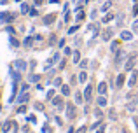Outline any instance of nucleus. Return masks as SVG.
I'll return each mask as SVG.
<instances>
[{
  "mask_svg": "<svg viewBox=\"0 0 138 133\" xmlns=\"http://www.w3.org/2000/svg\"><path fill=\"white\" fill-rule=\"evenodd\" d=\"M14 18H16L14 12H0V21H4V23H11L14 21Z\"/></svg>",
  "mask_w": 138,
  "mask_h": 133,
  "instance_id": "f257e3e1",
  "label": "nucleus"
},
{
  "mask_svg": "<svg viewBox=\"0 0 138 133\" xmlns=\"http://www.w3.org/2000/svg\"><path fill=\"white\" fill-rule=\"evenodd\" d=\"M91 98H93V86L87 84L86 89H84V100H86V102H91Z\"/></svg>",
  "mask_w": 138,
  "mask_h": 133,
  "instance_id": "f03ea898",
  "label": "nucleus"
},
{
  "mask_svg": "<svg viewBox=\"0 0 138 133\" xmlns=\"http://www.w3.org/2000/svg\"><path fill=\"white\" fill-rule=\"evenodd\" d=\"M135 58H136V56H135V54H131V56L126 60V72H129V70L135 68Z\"/></svg>",
  "mask_w": 138,
  "mask_h": 133,
  "instance_id": "7ed1b4c3",
  "label": "nucleus"
},
{
  "mask_svg": "<svg viewBox=\"0 0 138 133\" xmlns=\"http://www.w3.org/2000/svg\"><path fill=\"white\" fill-rule=\"evenodd\" d=\"M136 77H138V72H131V75H129V81H128V86H129V88H133L135 84H136V81H138Z\"/></svg>",
  "mask_w": 138,
  "mask_h": 133,
  "instance_id": "20e7f679",
  "label": "nucleus"
},
{
  "mask_svg": "<svg viewBox=\"0 0 138 133\" xmlns=\"http://www.w3.org/2000/svg\"><path fill=\"white\" fill-rule=\"evenodd\" d=\"M12 126H14V123H12V121H5L4 124H2V131H4V133H9Z\"/></svg>",
  "mask_w": 138,
  "mask_h": 133,
  "instance_id": "39448f33",
  "label": "nucleus"
},
{
  "mask_svg": "<svg viewBox=\"0 0 138 133\" xmlns=\"http://www.w3.org/2000/svg\"><path fill=\"white\" fill-rule=\"evenodd\" d=\"M75 114H77V112H75V107H74L72 103H70V107H67V116H68L70 119H74Z\"/></svg>",
  "mask_w": 138,
  "mask_h": 133,
  "instance_id": "423d86ee",
  "label": "nucleus"
},
{
  "mask_svg": "<svg viewBox=\"0 0 138 133\" xmlns=\"http://www.w3.org/2000/svg\"><path fill=\"white\" fill-rule=\"evenodd\" d=\"M52 103L56 105L58 109H61V107H63V98H61V96H54V98H52Z\"/></svg>",
  "mask_w": 138,
  "mask_h": 133,
  "instance_id": "0eeeda50",
  "label": "nucleus"
},
{
  "mask_svg": "<svg viewBox=\"0 0 138 133\" xmlns=\"http://www.w3.org/2000/svg\"><path fill=\"white\" fill-rule=\"evenodd\" d=\"M54 19H56V14H47V16L44 18V25H51Z\"/></svg>",
  "mask_w": 138,
  "mask_h": 133,
  "instance_id": "6e6552de",
  "label": "nucleus"
},
{
  "mask_svg": "<svg viewBox=\"0 0 138 133\" xmlns=\"http://www.w3.org/2000/svg\"><path fill=\"white\" fill-rule=\"evenodd\" d=\"M98 93H100L101 96L107 93V84H105V82H100V84H98Z\"/></svg>",
  "mask_w": 138,
  "mask_h": 133,
  "instance_id": "1a4fd4ad",
  "label": "nucleus"
},
{
  "mask_svg": "<svg viewBox=\"0 0 138 133\" xmlns=\"http://www.w3.org/2000/svg\"><path fill=\"white\" fill-rule=\"evenodd\" d=\"M121 37H122V41H131L133 33H131V32H128V30H124V32L121 33Z\"/></svg>",
  "mask_w": 138,
  "mask_h": 133,
  "instance_id": "9d476101",
  "label": "nucleus"
},
{
  "mask_svg": "<svg viewBox=\"0 0 138 133\" xmlns=\"http://www.w3.org/2000/svg\"><path fill=\"white\" fill-rule=\"evenodd\" d=\"M122 58H124V53H122V51H117V54H115V65H121Z\"/></svg>",
  "mask_w": 138,
  "mask_h": 133,
  "instance_id": "9b49d317",
  "label": "nucleus"
},
{
  "mask_svg": "<svg viewBox=\"0 0 138 133\" xmlns=\"http://www.w3.org/2000/svg\"><path fill=\"white\" fill-rule=\"evenodd\" d=\"M124 77H126L124 74L117 75V88H122V84H124Z\"/></svg>",
  "mask_w": 138,
  "mask_h": 133,
  "instance_id": "f8f14e48",
  "label": "nucleus"
},
{
  "mask_svg": "<svg viewBox=\"0 0 138 133\" xmlns=\"http://www.w3.org/2000/svg\"><path fill=\"white\" fill-rule=\"evenodd\" d=\"M14 65H16L19 70H25L26 68V65H25V61H21V60H17V61H14Z\"/></svg>",
  "mask_w": 138,
  "mask_h": 133,
  "instance_id": "ddd939ff",
  "label": "nucleus"
},
{
  "mask_svg": "<svg viewBox=\"0 0 138 133\" xmlns=\"http://www.w3.org/2000/svg\"><path fill=\"white\" fill-rule=\"evenodd\" d=\"M74 63H81V53L74 51Z\"/></svg>",
  "mask_w": 138,
  "mask_h": 133,
  "instance_id": "4468645a",
  "label": "nucleus"
},
{
  "mask_svg": "<svg viewBox=\"0 0 138 133\" xmlns=\"http://www.w3.org/2000/svg\"><path fill=\"white\" fill-rule=\"evenodd\" d=\"M61 93H63L65 96H67V95H70V86H67V84H63V86H61Z\"/></svg>",
  "mask_w": 138,
  "mask_h": 133,
  "instance_id": "2eb2a0df",
  "label": "nucleus"
},
{
  "mask_svg": "<svg viewBox=\"0 0 138 133\" xmlns=\"http://www.w3.org/2000/svg\"><path fill=\"white\" fill-rule=\"evenodd\" d=\"M86 79H87V74H86V72H84V70H82L81 74H79V82H84V81H86Z\"/></svg>",
  "mask_w": 138,
  "mask_h": 133,
  "instance_id": "dca6fc26",
  "label": "nucleus"
},
{
  "mask_svg": "<svg viewBox=\"0 0 138 133\" xmlns=\"http://www.w3.org/2000/svg\"><path fill=\"white\" fill-rule=\"evenodd\" d=\"M110 35H112V32H110V30H105V32H103V41H109Z\"/></svg>",
  "mask_w": 138,
  "mask_h": 133,
  "instance_id": "f3484780",
  "label": "nucleus"
},
{
  "mask_svg": "<svg viewBox=\"0 0 138 133\" xmlns=\"http://www.w3.org/2000/svg\"><path fill=\"white\" fill-rule=\"evenodd\" d=\"M33 41H35V37H26V39H25V46H30Z\"/></svg>",
  "mask_w": 138,
  "mask_h": 133,
  "instance_id": "a211bd4d",
  "label": "nucleus"
},
{
  "mask_svg": "<svg viewBox=\"0 0 138 133\" xmlns=\"http://www.w3.org/2000/svg\"><path fill=\"white\" fill-rule=\"evenodd\" d=\"M98 105H100V107H103V105H107V100H105L103 96H100V98H98Z\"/></svg>",
  "mask_w": 138,
  "mask_h": 133,
  "instance_id": "6ab92c4d",
  "label": "nucleus"
},
{
  "mask_svg": "<svg viewBox=\"0 0 138 133\" xmlns=\"http://www.w3.org/2000/svg\"><path fill=\"white\" fill-rule=\"evenodd\" d=\"M75 102H77V103H81V102H82V95L79 91L75 93Z\"/></svg>",
  "mask_w": 138,
  "mask_h": 133,
  "instance_id": "aec40b11",
  "label": "nucleus"
},
{
  "mask_svg": "<svg viewBox=\"0 0 138 133\" xmlns=\"http://www.w3.org/2000/svg\"><path fill=\"white\" fill-rule=\"evenodd\" d=\"M39 79H40V75H37V74L30 75V81H32V82H37V81H39Z\"/></svg>",
  "mask_w": 138,
  "mask_h": 133,
  "instance_id": "412c9836",
  "label": "nucleus"
},
{
  "mask_svg": "<svg viewBox=\"0 0 138 133\" xmlns=\"http://www.w3.org/2000/svg\"><path fill=\"white\" fill-rule=\"evenodd\" d=\"M112 19H114V14H107V16L103 18V21H105V23H109V21H112Z\"/></svg>",
  "mask_w": 138,
  "mask_h": 133,
  "instance_id": "4be33fe9",
  "label": "nucleus"
},
{
  "mask_svg": "<svg viewBox=\"0 0 138 133\" xmlns=\"http://www.w3.org/2000/svg\"><path fill=\"white\" fill-rule=\"evenodd\" d=\"M54 86H63V84H61V79H59V77H56V79H54Z\"/></svg>",
  "mask_w": 138,
  "mask_h": 133,
  "instance_id": "5701e85b",
  "label": "nucleus"
},
{
  "mask_svg": "<svg viewBox=\"0 0 138 133\" xmlns=\"http://www.w3.org/2000/svg\"><path fill=\"white\" fill-rule=\"evenodd\" d=\"M25 100H28V95H26V93H23V95L19 96V102H25Z\"/></svg>",
  "mask_w": 138,
  "mask_h": 133,
  "instance_id": "b1692460",
  "label": "nucleus"
},
{
  "mask_svg": "<svg viewBox=\"0 0 138 133\" xmlns=\"http://www.w3.org/2000/svg\"><path fill=\"white\" fill-rule=\"evenodd\" d=\"M17 112H19V114H25V112H26V105H23V107H19V109H17Z\"/></svg>",
  "mask_w": 138,
  "mask_h": 133,
  "instance_id": "393cba45",
  "label": "nucleus"
},
{
  "mask_svg": "<svg viewBox=\"0 0 138 133\" xmlns=\"http://www.w3.org/2000/svg\"><path fill=\"white\" fill-rule=\"evenodd\" d=\"M21 12H28V5H26V4L21 5Z\"/></svg>",
  "mask_w": 138,
  "mask_h": 133,
  "instance_id": "a878e982",
  "label": "nucleus"
},
{
  "mask_svg": "<svg viewBox=\"0 0 138 133\" xmlns=\"http://www.w3.org/2000/svg\"><path fill=\"white\" fill-rule=\"evenodd\" d=\"M47 98H54V91H52V89H51V91H47Z\"/></svg>",
  "mask_w": 138,
  "mask_h": 133,
  "instance_id": "bb28decb",
  "label": "nucleus"
},
{
  "mask_svg": "<svg viewBox=\"0 0 138 133\" xmlns=\"http://www.w3.org/2000/svg\"><path fill=\"white\" fill-rule=\"evenodd\" d=\"M75 32H77V26H72V28L68 30V35H70V33H75Z\"/></svg>",
  "mask_w": 138,
  "mask_h": 133,
  "instance_id": "cd10ccee",
  "label": "nucleus"
},
{
  "mask_svg": "<svg viewBox=\"0 0 138 133\" xmlns=\"http://www.w3.org/2000/svg\"><path fill=\"white\" fill-rule=\"evenodd\" d=\"M82 18H84V12H79V14H77V21H81Z\"/></svg>",
  "mask_w": 138,
  "mask_h": 133,
  "instance_id": "c85d7f7f",
  "label": "nucleus"
},
{
  "mask_svg": "<svg viewBox=\"0 0 138 133\" xmlns=\"http://www.w3.org/2000/svg\"><path fill=\"white\" fill-rule=\"evenodd\" d=\"M109 7H110V4H109V2H107V4H105V5L101 7V11H109Z\"/></svg>",
  "mask_w": 138,
  "mask_h": 133,
  "instance_id": "c756f323",
  "label": "nucleus"
},
{
  "mask_svg": "<svg viewBox=\"0 0 138 133\" xmlns=\"http://www.w3.org/2000/svg\"><path fill=\"white\" fill-rule=\"evenodd\" d=\"M11 44H12V46H19V42H17L16 39H11Z\"/></svg>",
  "mask_w": 138,
  "mask_h": 133,
  "instance_id": "7c9ffc66",
  "label": "nucleus"
},
{
  "mask_svg": "<svg viewBox=\"0 0 138 133\" xmlns=\"http://www.w3.org/2000/svg\"><path fill=\"white\" fill-rule=\"evenodd\" d=\"M79 65H81L82 68H86V65H87V61H86V60H84V61H81V63H79Z\"/></svg>",
  "mask_w": 138,
  "mask_h": 133,
  "instance_id": "2f4dec72",
  "label": "nucleus"
},
{
  "mask_svg": "<svg viewBox=\"0 0 138 133\" xmlns=\"http://www.w3.org/2000/svg\"><path fill=\"white\" fill-rule=\"evenodd\" d=\"M98 133H105V126H101L100 130H98Z\"/></svg>",
  "mask_w": 138,
  "mask_h": 133,
  "instance_id": "473e14b6",
  "label": "nucleus"
},
{
  "mask_svg": "<svg viewBox=\"0 0 138 133\" xmlns=\"http://www.w3.org/2000/svg\"><path fill=\"white\" fill-rule=\"evenodd\" d=\"M84 131H86V128L82 126V128H81V130H79V133H84Z\"/></svg>",
  "mask_w": 138,
  "mask_h": 133,
  "instance_id": "72a5a7b5",
  "label": "nucleus"
},
{
  "mask_svg": "<svg viewBox=\"0 0 138 133\" xmlns=\"http://www.w3.org/2000/svg\"><path fill=\"white\" fill-rule=\"evenodd\" d=\"M133 26H135V30H138V21H135V25H133Z\"/></svg>",
  "mask_w": 138,
  "mask_h": 133,
  "instance_id": "f704fd0d",
  "label": "nucleus"
},
{
  "mask_svg": "<svg viewBox=\"0 0 138 133\" xmlns=\"http://www.w3.org/2000/svg\"><path fill=\"white\" fill-rule=\"evenodd\" d=\"M68 133H74V128H70V131Z\"/></svg>",
  "mask_w": 138,
  "mask_h": 133,
  "instance_id": "c9c22d12",
  "label": "nucleus"
}]
</instances>
